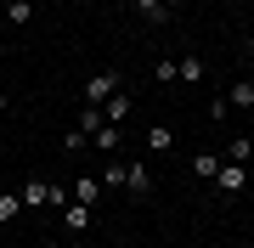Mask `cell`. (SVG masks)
Returning a JSON list of instances; mask_svg holds the SVG:
<instances>
[{
    "label": "cell",
    "mask_w": 254,
    "mask_h": 248,
    "mask_svg": "<svg viewBox=\"0 0 254 248\" xmlns=\"http://www.w3.org/2000/svg\"><path fill=\"white\" fill-rule=\"evenodd\" d=\"M226 158H232V164H249V158H254V136H232Z\"/></svg>",
    "instance_id": "obj_16"
},
{
    "label": "cell",
    "mask_w": 254,
    "mask_h": 248,
    "mask_svg": "<svg viewBox=\"0 0 254 248\" xmlns=\"http://www.w3.org/2000/svg\"><path fill=\"white\" fill-rule=\"evenodd\" d=\"M91 220H96V209H91V203H79V198H73L68 209H63V231H68V237H79V231H91Z\"/></svg>",
    "instance_id": "obj_3"
},
{
    "label": "cell",
    "mask_w": 254,
    "mask_h": 248,
    "mask_svg": "<svg viewBox=\"0 0 254 248\" xmlns=\"http://www.w3.org/2000/svg\"><path fill=\"white\" fill-rule=\"evenodd\" d=\"M220 164H226V158H220V152H192L187 175H192V181H215V175H220Z\"/></svg>",
    "instance_id": "obj_5"
},
{
    "label": "cell",
    "mask_w": 254,
    "mask_h": 248,
    "mask_svg": "<svg viewBox=\"0 0 254 248\" xmlns=\"http://www.w3.org/2000/svg\"><path fill=\"white\" fill-rule=\"evenodd\" d=\"M243 56H254V34H249V40H243Z\"/></svg>",
    "instance_id": "obj_22"
},
{
    "label": "cell",
    "mask_w": 254,
    "mask_h": 248,
    "mask_svg": "<svg viewBox=\"0 0 254 248\" xmlns=\"http://www.w3.org/2000/svg\"><path fill=\"white\" fill-rule=\"evenodd\" d=\"M85 141H91V136H85V130H79V124H73V130H68V136H63V152H85Z\"/></svg>",
    "instance_id": "obj_18"
},
{
    "label": "cell",
    "mask_w": 254,
    "mask_h": 248,
    "mask_svg": "<svg viewBox=\"0 0 254 248\" xmlns=\"http://www.w3.org/2000/svg\"><path fill=\"white\" fill-rule=\"evenodd\" d=\"M175 147V130L170 124H147V152H170Z\"/></svg>",
    "instance_id": "obj_11"
},
{
    "label": "cell",
    "mask_w": 254,
    "mask_h": 248,
    "mask_svg": "<svg viewBox=\"0 0 254 248\" xmlns=\"http://www.w3.org/2000/svg\"><path fill=\"white\" fill-rule=\"evenodd\" d=\"M6 23L11 28H28V23H34V0H6Z\"/></svg>",
    "instance_id": "obj_13"
},
{
    "label": "cell",
    "mask_w": 254,
    "mask_h": 248,
    "mask_svg": "<svg viewBox=\"0 0 254 248\" xmlns=\"http://www.w3.org/2000/svg\"><path fill=\"white\" fill-rule=\"evenodd\" d=\"M226 107H254V79H232V91H226Z\"/></svg>",
    "instance_id": "obj_10"
},
{
    "label": "cell",
    "mask_w": 254,
    "mask_h": 248,
    "mask_svg": "<svg viewBox=\"0 0 254 248\" xmlns=\"http://www.w3.org/2000/svg\"><path fill=\"white\" fill-rule=\"evenodd\" d=\"M23 214V192H0V220H17Z\"/></svg>",
    "instance_id": "obj_17"
},
{
    "label": "cell",
    "mask_w": 254,
    "mask_h": 248,
    "mask_svg": "<svg viewBox=\"0 0 254 248\" xmlns=\"http://www.w3.org/2000/svg\"><path fill=\"white\" fill-rule=\"evenodd\" d=\"M96 124H108V119H102V107H85V113H79V130H85V136H91Z\"/></svg>",
    "instance_id": "obj_19"
},
{
    "label": "cell",
    "mask_w": 254,
    "mask_h": 248,
    "mask_svg": "<svg viewBox=\"0 0 254 248\" xmlns=\"http://www.w3.org/2000/svg\"><path fill=\"white\" fill-rule=\"evenodd\" d=\"M113 248H130V243H113Z\"/></svg>",
    "instance_id": "obj_25"
},
{
    "label": "cell",
    "mask_w": 254,
    "mask_h": 248,
    "mask_svg": "<svg viewBox=\"0 0 254 248\" xmlns=\"http://www.w3.org/2000/svg\"><path fill=\"white\" fill-rule=\"evenodd\" d=\"M209 186H215L220 198H237V192L249 186V169H243V164H220V175H215Z\"/></svg>",
    "instance_id": "obj_2"
},
{
    "label": "cell",
    "mask_w": 254,
    "mask_h": 248,
    "mask_svg": "<svg viewBox=\"0 0 254 248\" xmlns=\"http://www.w3.org/2000/svg\"><path fill=\"white\" fill-rule=\"evenodd\" d=\"M203 74H209V68H203V56H198V51H187L181 62H175V79H181V85H198Z\"/></svg>",
    "instance_id": "obj_9"
},
{
    "label": "cell",
    "mask_w": 254,
    "mask_h": 248,
    "mask_svg": "<svg viewBox=\"0 0 254 248\" xmlns=\"http://www.w3.org/2000/svg\"><path fill=\"white\" fill-rule=\"evenodd\" d=\"M125 192L130 198H153V169H147V164H130L125 169Z\"/></svg>",
    "instance_id": "obj_6"
},
{
    "label": "cell",
    "mask_w": 254,
    "mask_h": 248,
    "mask_svg": "<svg viewBox=\"0 0 254 248\" xmlns=\"http://www.w3.org/2000/svg\"><path fill=\"white\" fill-rule=\"evenodd\" d=\"M46 248H68V243H46Z\"/></svg>",
    "instance_id": "obj_24"
},
{
    "label": "cell",
    "mask_w": 254,
    "mask_h": 248,
    "mask_svg": "<svg viewBox=\"0 0 254 248\" xmlns=\"http://www.w3.org/2000/svg\"><path fill=\"white\" fill-rule=\"evenodd\" d=\"M130 6H136V17H141L147 28H170V23H175L170 11H164V0H130Z\"/></svg>",
    "instance_id": "obj_7"
},
{
    "label": "cell",
    "mask_w": 254,
    "mask_h": 248,
    "mask_svg": "<svg viewBox=\"0 0 254 248\" xmlns=\"http://www.w3.org/2000/svg\"><path fill=\"white\" fill-rule=\"evenodd\" d=\"M119 85H125V74H119V68H108V74H96V79H85V107H102Z\"/></svg>",
    "instance_id": "obj_1"
},
{
    "label": "cell",
    "mask_w": 254,
    "mask_h": 248,
    "mask_svg": "<svg viewBox=\"0 0 254 248\" xmlns=\"http://www.w3.org/2000/svg\"><path fill=\"white\" fill-rule=\"evenodd\" d=\"M46 192H51V181H23V209H46Z\"/></svg>",
    "instance_id": "obj_12"
},
{
    "label": "cell",
    "mask_w": 254,
    "mask_h": 248,
    "mask_svg": "<svg viewBox=\"0 0 254 248\" xmlns=\"http://www.w3.org/2000/svg\"><path fill=\"white\" fill-rule=\"evenodd\" d=\"M102 119H108V124H125V119H130V91H125V85L102 101Z\"/></svg>",
    "instance_id": "obj_8"
},
{
    "label": "cell",
    "mask_w": 254,
    "mask_h": 248,
    "mask_svg": "<svg viewBox=\"0 0 254 248\" xmlns=\"http://www.w3.org/2000/svg\"><path fill=\"white\" fill-rule=\"evenodd\" d=\"M153 79H164V85L175 79V62H170V56H158V62H153Z\"/></svg>",
    "instance_id": "obj_20"
},
{
    "label": "cell",
    "mask_w": 254,
    "mask_h": 248,
    "mask_svg": "<svg viewBox=\"0 0 254 248\" xmlns=\"http://www.w3.org/2000/svg\"><path fill=\"white\" fill-rule=\"evenodd\" d=\"M73 198L96 209V203H102V181H96V175H79V181H73Z\"/></svg>",
    "instance_id": "obj_14"
},
{
    "label": "cell",
    "mask_w": 254,
    "mask_h": 248,
    "mask_svg": "<svg viewBox=\"0 0 254 248\" xmlns=\"http://www.w3.org/2000/svg\"><path fill=\"white\" fill-rule=\"evenodd\" d=\"M6 107H11V96H6V91H0V113H6Z\"/></svg>",
    "instance_id": "obj_23"
},
{
    "label": "cell",
    "mask_w": 254,
    "mask_h": 248,
    "mask_svg": "<svg viewBox=\"0 0 254 248\" xmlns=\"http://www.w3.org/2000/svg\"><path fill=\"white\" fill-rule=\"evenodd\" d=\"M125 169H130V164H119V158H108V169L96 175V181H102V192H108V186L119 192V186H125Z\"/></svg>",
    "instance_id": "obj_15"
},
{
    "label": "cell",
    "mask_w": 254,
    "mask_h": 248,
    "mask_svg": "<svg viewBox=\"0 0 254 248\" xmlns=\"http://www.w3.org/2000/svg\"><path fill=\"white\" fill-rule=\"evenodd\" d=\"M181 6H187V0H164V11H170V17H181Z\"/></svg>",
    "instance_id": "obj_21"
},
{
    "label": "cell",
    "mask_w": 254,
    "mask_h": 248,
    "mask_svg": "<svg viewBox=\"0 0 254 248\" xmlns=\"http://www.w3.org/2000/svg\"><path fill=\"white\" fill-rule=\"evenodd\" d=\"M91 147H96L102 158H113L119 147H125V130H119V124H96V130H91Z\"/></svg>",
    "instance_id": "obj_4"
}]
</instances>
